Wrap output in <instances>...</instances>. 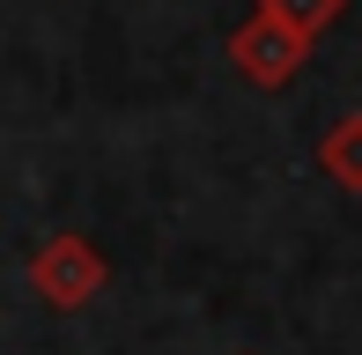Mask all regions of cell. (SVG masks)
Returning <instances> with one entry per match:
<instances>
[{
  "instance_id": "4",
  "label": "cell",
  "mask_w": 362,
  "mask_h": 355,
  "mask_svg": "<svg viewBox=\"0 0 362 355\" xmlns=\"http://www.w3.org/2000/svg\"><path fill=\"white\" fill-rule=\"evenodd\" d=\"M252 15H274V23H288V30H303V37L318 45L325 30H333L340 15H348V0H259Z\"/></svg>"
},
{
  "instance_id": "3",
  "label": "cell",
  "mask_w": 362,
  "mask_h": 355,
  "mask_svg": "<svg viewBox=\"0 0 362 355\" xmlns=\"http://www.w3.org/2000/svg\"><path fill=\"white\" fill-rule=\"evenodd\" d=\"M318 170L340 192H362V111H348V119H333L318 134Z\"/></svg>"
},
{
  "instance_id": "2",
  "label": "cell",
  "mask_w": 362,
  "mask_h": 355,
  "mask_svg": "<svg viewBox=\"0 0 362 355\" xmlns=\"http://www.w3.org/2000/svg\"><path fill=\"white\" fill-rule=\"evenodd\" d=\"M303 59H310V37L288 30V23H274V15H244V23L229 30V67L252 89H288L296 74H303Z\"/></svg>"
},
{
  "instance_id": "1",
  "label": "cell",
  "mask_w": 362,
  "mask_h": 355,
  "mask_svg": "<svg viewBox=\"0 0 362 355\" xmlns=\"http://www.w3.org/2000/svg\"><path fill=\"white\" fill-rule=\"evenodd\" d=\"M111 281V260L89 245L81 230H52L37 252H30V289H37L45 311H89Z\"/></svg>"
}]
</instances>
